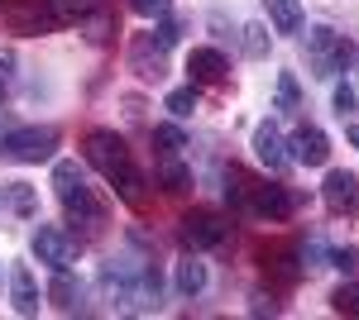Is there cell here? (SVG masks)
<instances>
[{
	"mask_svg": "<svg viewBox=\"0 0 359 320\" xmlns=\"http://www.w3.org/2000/svg\"><path fill=\"white\" fill-rule=\"evenodd\" d=\"M82 148H86V162L106 177L115 187V196L125 201V206H144V172L135 167V158H130V148H125V139L115 130H91L82 139Z\"/></svg>",
	"mask_w": 359,
	"mask_h": 320,
	"instance_id": "cell-1",
	"label": "cell"
},
{
	"mask_svg": "<svg viewBox=\"0 0 359 320\" xmlns=\"http://www.w3.org/2000/svg\"><path fill=\"white\" fill-rule=\"evenodd\" d=\"M53 191H57V201H62L67 225H82V230H101V225H106L111 206L96 196V187H86V172L72 158L53 162Z\"/></svg>",
	"mask_w": 359,
	"mask_h": 320,
	"instance_id": "cell-2",
	"label": "cell"
},
{
	"mask_svg": "<svg viewBox=\"0 0 359 320\" xmlns=\"http://www.w3.org/2000/svg\"><path fill=\"white\" fill-rule=\"evenodd\" d=\"M306 62L321 81H331L335 72H345L355 62V43L345 34H335L331 25H311L306 29Z\"/></svg>",
	"mask_w": 359,
	"mask_h": 320,
	"instance_id": "cell-3",
	"label": "cell"
},
{
	"mask_svg": "<svg viewBox=\"0 0 359 320\" xmlns=\"http://www.w3.org/2000/svg\"><path fill=\"white\" fill-rule=\"evenodd\" d=\"M57 144H62V134L53 125H25V130H10L0 139L5 158H15V162H48L57 153Z\"/></svg>",
	"mask_w": 359,
	"mask_h": 320,
	"instance_id": "cell-4",
	"label": "cell"
},
{
	"mask_svg": "<svg viewBox=\"0 0 359 320\" xmlns=\"http://www.w3.org/2000/svg\"><path fill=\"white\" fill-rule=\"evenodd\" d=\"M177 239L187 253H206V249H221L230 239V220L221 211H192L177 220Z\"/></svg>",
	"mask_w": 359,
	"mask_h": 320,
	"instance_id": "cell-5",
	"label": "cell"
},
{
	"mask_svg": "<svg viewBox=\"0 0 359 320\" xmlns=\"http://www.w3.org/2000/svg\"><path fill=\"white\" fill-rule=\"evenodd\" d=\"M77 235L72 230H62V225H43L39 220V230H34V253H39V263H48L53 272H72L77 263Z\"/></svg>",
	"mask_w": 359,
	"mask_h": 320,
	"instance_id": "cell-6",
	"label": "cell"
},
{
	"mask_svg": "<svg viewBox=\"0 0 359 320\" xmlns=\"http://www.w3.org/2000/svg\"><path fill=\"white\" fill-rule=\"evenodd\" d=\"M297 211V196L278 182H249V196H245V215H259V220H287Z\"/></svg>",
	"mask_w": 359,
	"mask_h": 320,
	"instance_id": "cell-7",
	"label": "cell"
},
{
	"mask_svg": "<svg viewBox=\"0 0 359 320\" xmlns=\"http://www.w3.org/2000/svg\"><path fill=\"white\" fill-rule=\"evenodd\" d=\"M130 72L139 81H163L168 72V48L154 39V34H139L135 43H130Z\"/></svg>",
	"mask_w": 359,
	"mask_h": 320,
	"instance_id": "cell-8",
	"label": "cell"
},
{
	"mask_svg": "<svg viewBox=\"0 0 359 320\" xmlns=\"http://www.w3.org/2000/svg\"><path fill=\"white\" fill-rule=\"evenodd\" d=\"M321 201H326V211H331V215H355V206H359V177H355V172H345V167L326 172V182H321Z\"/></svg>",
	"mask_w": 359,
	"mask_h": 320,
	"instance_id": "cell-9",
	"label": "cell"
},
{
	"mask_svg": "<svg viewBox=\"0 0 359 320\" xmlns=\"http://www.w3.org/2000/svg\"><path fill=\"white\" fill-rule=\"evenodd\" d=\"M287 158L302 162V167H326V158H331V139H326V130L302 125V130L287 139Z\"/></svg>",
	"mask_w": 359,
	"mask_h": 320,
	"instance_id": "cell-10",
	"label": "cell"
},
{
	"mask_svg": "<svg viewBox=\"0 0 359 320\" xmlns=\"http://www.w3.org/2000/svg\"><path fill=\"white\" fill-rule=\"evenodd\" d=\"M254 158L264 162V167H269V172H283V167H287V139H283V130H278L273 120H264V125H259V130H254Z\"/></svg>",
	"mask_w": 359,
	"mask_h": 320,
	"instance_id": "cell-11",
	"label": "cell"
},
{
	"mask_svg": "<svg viewBox=\"0 0 359 320\" xmlns=\"http://www.w3.org/2000/svg\"><path fill=\"white\" fill-rule=\"evenodd\" d=\"M225 72H230V62H225L221 48H192L187 53V77H192V86H221Z\"/></svg>",
	"mask_w": 359,
	"mask_h": 320,
	"instance_id": "cell-12",
	"label": "cell"
},
{
	"mask_svg": "<svg viewBox=\"0 0 359 320\" xmlns=\"http://www.w3.org/2000/svg\"><path fill=\"white\" fill-rule=\"evenodd\" d=\"M10 301H15V311L20 316H39V287H34V272H29V263H15L10 267Z\"/></svg>",
	"mask_w": 359,
	"mask_h": 320,
	"instance_id": "cell-13",
	"label": "cell"
},
{
	"mask_svg": "<svg viewBox=\"0 0 359 320\" xmlns=\"http://www.w3.org/2000/svg\"><path fill=\"white\" fill-rule=\"evenodd\" d=\"M264 272H269V282L278 287H292L297 277H302V263H297V249H287V244H278L264 253Z\"/></svg>",
	"mask_w": 359,
	"mask_h": 320,
	"instance_id": "cell-14",
	"label": "cell"
},
{
	"mask_svg": "<svg viewBox=\"0 0 359 320\" xmlns=\"http://www.w3.org/2000/svg\"><path fill=\"white\" fill-rule=\"evenodd\" d=\"M206 282H211V272H206V263L196 258V253H187L182 263H177V272H172V287H177V296H201L206 292Z\"/></svg>",
	"mask_w": 359,
	"mask_h": 320,
	"instance_id": "cell-15",
	"label": "cell"
},
{
	"mask_svg": "<svg viewBox=\"0 0 359 320\" xmlns=\"http://www.w3.org/2000/svg\"><path fill=\"white\" fill-rule=\"evenodd\" d=\"M48 296H53V306L62 311V316H77V311H82V287H77L67 272H53V287H48Z\"/></svg>",
	"mask_w": 359,
	"mask_h": 320,
	"instance_id": "cell-16",
	"label": "cell"
},
{
	"mask_svg": "<svg viewBox=\"0 0 359 320\" xmlns=\"http://www.w3.org/2000/svg\"><path fill=\"white\" fill-rule=\"evenodd\" d=\"M154 177H158V187H163L168 196H182V191L192 187V172L177 158H158V172H154Z\"/></svg>",
	"mask_w": 359,
	"mask_h": 320,
	"instance_id": "cell-17",
	"label": "cell"
},
{
	"mask_svg": "<svg viewBox=\"0 0 359 320\" xmlns=\"http://www.w3.org/2000/svg\"><path fill=\"white\" fill-rule=\"evenodd\" d=\"M269 20L278 34H297L302 29V0H269Z\"/></svg>",
	"mask_w": 359,
	"mask_h": 320,
	"instance_id": "cell-18",
	"label": "cell"
},
{
	"mask_svg": "<svg viewBox=\"0 0 359 320\" xmlns=\"http://www.w3.org/2000/svg\"><path fill=\"white\" fill-rule=\"evenodd\" d=\"M5 201H10V211L25 215V220H34V215H39V196H34V187H29V182H5Z\"/></svg>",
	"mask_w": 359,
	"mask_h": 320,
	"instance_id": "cell-19",
	"label": "cell"
},
{
	"mask_svg": "<svg viewBox=\"0 0 359 320\" xmlns=\"http://www.w3.org/2000/svg\"><path fill=\"white\" fill-rule=\"evenodd\" d=\"M154 148H158V158H177L187 148V134L177 125H154Z\"/></svg>",
	"mask_w": 359,
	"mask_h": 320,
	"instance_id": "cell-20",
	"label": "cell"
},
{
	"mask_svg": "<svg viewBox=\"0 0 359 320\" xmlns=\"http://www.w3.org/2000/svg\"><path fill=\"white\" fill-rule=\"evenodd\" d=\"M177 120H187V115H196V106H201V96H196V86L187 81V86H177V91H168V101H163Z\"/></svg>",
	"mask_w": 359,
	"mask_h": 320,
	"instance_id": "cell-21",
	"label": "cell"
},
{
	"mask_svg": "<svg viewBox=\"0 0 359 320\" xmlns=\"http://www.w3.org/2000/svg\"><path fill=\"white\" fill-rule=\"evenodd\" d=\"M77 25L86 29V39H91V43H106V39L115 34V15H106V10H96V15H91V10H86Z\"/></svg>",
	"mask_w": 359,
	"mask_h": 320,
	"instance_id": "cell-22",
	"label": "cell"
},
{
	"mask_svg": "<svg viewBox=\"0 0 359 320\" xmlns=\"http://www.w3.org/2000/svg\"><path fill=\"white\" fill-rule=\"evenodd\" d=\"M331 311L340 316H359V282H340L331 292Z\"/></svg>",
	"mask_w": 359,
	"mask_h": 320,
	"instance_id": "cell-23",
	"label": "cell"
},
{
	"mask_svg": "<svg viewBox=\"0 0 359 320\" xmlns=\"http://www.w3.org/2000/svg\"><path fill=\"white\" fill-rule=\"evenodd\" d=\"M245 57H269V29L264 25H245Z\"/></svg>",
	"mask_w": 359,
	"mask_h": 320,
	"instance_id": "cell-24",
	"label": "cell"
},
{
	"mask_svg": "<svg viewBox=\"0 0 359 320\" xmlns=\"http://www.w3.org/2000/svg\"><path fill=\"white\" fill-rule=\"evenodd\" d=\"M297 101H302L297 96V77L292 72H278V110L287 115V110H297Z\"/></svg>",
	"mask_w": 359,
	"mask_h": 320,
	"instance_id": "cell-25",
	"label": "cell"
},
{
	"mask_svg": "<svg viewBox=\"0 0 359 320\" xmlns=\"http://www.w3.org/2000/svg\"><path fill=\"white\" fill-rule=\"evenodd\" d=\"M125 5L135 10L139 20H163V15H168V5H172V0H125Z\"/></svg>",
	"mask_w": 359,
	"mask_h": 320,
	"instance_id": "cell-26",
	"label": "cell"
},
{
	"mask_svg": "<svg viewBox=\"0 0 359 320\" xmlns=\"http://www.w3.org/2000/svg\"><path fill=\"white\" fill-rule=\"evenodd\" d=\"M154 39H158V43H163V48H172V43H177V39H182V25H177V20H168V15H163V25L154 29Z\"/></svg>",
	"mask_w": 359,
	"mask_h": 320,
	"instance_id": "cell-27",
	"label": "cell"
},
{
	"mask_svg": "<svg viewBox=\"0 0 359 320\" xmlns=\"http://www.w3.org/2000/svg\"><path fill=\"white\" fill-rule=\"evenodd\" d=\"M15 86V53L10 48H0V96Z\"/></svg>",
	"mask_w": 359,
	"mask_h": 320,
	"instance_id": "cell-28",
	"label": "cell"
},
{
	"mask_svg": "<svg viewBox=\"0 0 359 320\" xmlns=\"http://www.w3.org/2000/svg\"><path fill=\"white\" fill-rule=\"evenodd\" d=\"M331 101H335V110H340V115H350V110H355V106H359V96H355V86H345V81H340V86H335V96H331Z\"/></svg>",
	"mask_w": 359,
	"mask_h": 320,
	"instance_id": "cell-29",
	"label": "cell"
},
{
	"mask_svg": "<svg viewBox=\"0 0 359 320\" xmlns=\"http://www.w3.org/2000/svg\"><path fill=\"white\" fill-rule=\"evenodd\" d=\"M350 144H355V148H359V125H350Z\"/></svg>",
	"mask_w": 359,
	"mask_h": 320,
	"instance_id": "cell-30",
	"label": "cell"
},
{
	"mask_svg": "<svg viewBox=\"0 0 359 320\" xmlns=\"http://www.w3.org/2000/svg\"><path fill=\"white\" fill-rule=\"evenodd\" d=\"M0 196H5V187H0Z\"/></svg>",
	"mask_w": 359,
	"mask_h": 320,
	"instance_id": "cell-31",
	"label": "cell"
},
{
	"mask_svg": "<svg viewBox=\"0 0 359 320\" xmlns=\"http://www.w3.org/2000/svg\"><path fill=\"white\" fill-rule=\"evenodd\" d=\"M0 5H5V0H0Z\"/></svg>",
	"mask_w": 359,
	"mask_h": 320,
	"instance_id": "cell-32",
	"label": "cell"
}]
</instances>
